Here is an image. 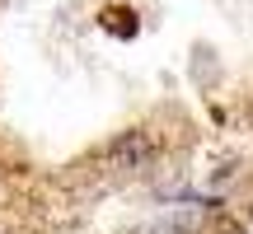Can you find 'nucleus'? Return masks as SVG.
Masks as SVG:
<instances>
[{"mask_svg":"<svg viewBox=\"0 0 253 234\" xmlns=\"http://www.w3.org/2000/svg\"><path fill=\"white\" fill-rule=\"evenodd\" d=\"M155 150H160V145H155V136L150 131H141V126H131V131H122L118 141L108 145V159L118 164V169H145V164L155 159Z\"/></svg>","mask_w":253,"mask_h":234,"instance_id":"f257e3e1","label":"nucleus"},{"mask_svg":"<svg viewBox=\"0 0 253 234\" xmlns=\"http://www.w3.org/2000/svg\"><path fill=\"white\" fill-rule=\"evenodd\" d=\"M99 24L108 28V33H118V38H136L141 33V24H136V9L131 5H108L99 14Z\"/></svg>","mask_w":253,"mask_h":234,"instance_id":"f03ea898","label":"nucleus"}]
</instances>
